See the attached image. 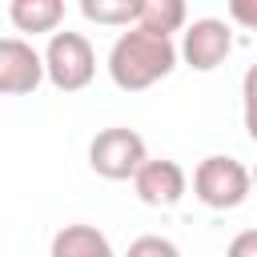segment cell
Listing matches in <instances>:
<instances>
[{
    "label": "cell",
    "instance_id": "cell-16",
    "mask_svg": "<svg viewBox=\"0 0 257 257\" xmlns=\"http://www.w3.org/2000/svg\"><path fill=\"white\" fill-rule=\"evenodd\" d=\"M245 133L257 141V104H249V108H245Z\"/></svg>",
    "mask_w": 257,
    "mask_h": 257
},
{
    "label": "cell",
    "instance_id": "cell-1",
    "mask_svg": "<svg viewBox=\"0 0 257 257\" xmlns=\"http://www.w3.org/2000/svg\"><path fill=\"white\" fill-rule=\"evenodd\" d=\"M177 68V44L145 28H128L108 48V76L124 92H145Z\"/></svg>",
    "mask_w": 257,
    "mask_h": 257
},
{
    "label": "cell",
    "instance_id": "cell-10",
    "mask_svg": "<svg viewBox=\"0 0 257 257\" xmlns=\"http://www.w3.org/2000/svg\"><path fill=\"white\" fill-rule=\"evenodd\" d=\"M185 16H189V12H185L181 0H145V4H141V20H137V28L173 40V32H181Z\"/></svg>",
    "mask_w": 257,
    "mask_h": 257
},
{
    "label": "cell",
    "instance_id": "cell-14",
    "mask_svg": "<svg viewBox=\"0 0 257 257\" xmlns=\"http://www.w3.org/2000/svg\"><path fill=\"white\" fill-rule=\"evenodd\" d=\"M229 16H233L237 24H245V28L257 32V0H233V4H229Z\"/></svg>",
    "mask_w": 257,
    "mask_h": 257
},
{
    "label": "cell",
    "instance_id": "cell-17",
    "mask_svg": "<svg viewBox=\"0 0 257 257\" xmlns=\"http://www.w3.org/2000/svg\"><path fill=\"white\" fill-rule=\"evenodd\" d=\"M253 185H257V169H253Z\"/></svg>",
    "mask_w": 257,
    "mask_h": 257
},
{
    "label": "cell",
    "instance_id": "cell-15",
    "mask_svg": "<svg viewBox=\"0 0 257 257\" xmlns=\"http://www.w3.org/2000/svg\"><path fill=\"white\" fill-rule=\"evenodd\" d=\"M241 96H245V108L257 104V64L245 68V76H241Z\"/></svg>",
    "mask_w": 257,
    "mask_h": 257
},
{
    "label": "cell",
    "instance_id": "cell-4",
    "mask_svg": "<svg viewBox=\"0 0 257 257\" xmlns=\"http://www.w3.org/2000/svg\"><path fill=\"white\" fill-rule=\"evenodd\" d=\"M44 68H48L52 88L80 92L96 76V52L80 32H52V40L44 48Z\"/></svg>",
    "mask_w": 257,
    "mask_h": 257
},
{
    "label": "cell",
    "instance_id": "cell-11",
    "mask_svg": "<svg viewBox=\"0 0 257 257\" xmlns=\"http://www.w3.org/2000/svg\"><path fill=\"white\" fill-rule=\"evenodd\" d=\"M141 4L145 0H80V16L92 20V24H112V28H137L141 20Z\"/></svg>",
    "mask_w": 257,
    "mask_h": 257
},
{
    "label": "cell",
    "instance_id": "cell-6",
    "mask_svg": "<svg viewBox=\"0 0 257 257\" xmlns=\"http://www.w3.org/2000/svg\"><path fill=\"white\" fill-rule=\"evenodd\" d=\"M229 52H233V32H229L225 20L205 16V20H193V24L185 28L181 56H185L189 68H197V72H213Z\"/></svg>",
    "mask_w": 257,
    "mask_h": 257
},
{
    "label": "cell",
    "instance_id": "cell-2",
    "mask_svg": "<svg viewBox=\"0 0 257 257\" xmlns=\"http://www.w3.org/2000/svg\"><path fill=\"white\" fill-rule=\"evenodd\" d=\"M88 165L96 177L104 181H128L137 177L145 165H149V153H145V137L116 124V128H100L88 145Z\"/></svg>",
    "mask_w": 257,
    "mask_h": 257
},
{
    "label": "cell",
    "instance_id": "cell-8",
    "mask_svg": "<svg viewBox=\"0 0 257 257\" xmlns=\"http://www.w3.org/2000/svg\"><path fill=\"white\" fill-rule=\"evenodd\" d=\"M52 257H116L96 225H64L52 237Z\"/></svg>",
    "mask_w": 257,
    "mask_h": 257
},
{
    "label": "cell",
    "instance_id": "cell-13",
    "mask_svg": "<svg viewBox=\"0 0 257 257\" xmlns=\"http://www.w3.org/2000/svg\"><path fill=\"white\" fill-rule=\"evenodd\" d=\"M225 257H257V229H245L229 241V253Z\"/></svg>",
    "mask_w": 257,
    "mask_h": 257
},
{
    "label": "cell",
    "instance_id": "cell-9",
    "mask_svg": "<svg viewBox=\"0 0 257 257\" xmlns=\"http://www.w3.org/2000/svg\"><path fill=\"white\" fill-rule=\"evenodd\" d=\"M8 16L20 32H52L64 20V4L60 0H12Z\"/></svg>",
    "mask_w": 257,
    "mask_h": 257
},
{
    "label": "cell",
    "instance_id": "cell-3",
    "mask_svg": "<svg viewBox=\"0 0 257 257\" xmlns=\"http://www.w3.org/2000/svg\"><path fill=\"white\" fill-rule=\"evenodd\" d=\"M253 189V173L237 157H205L193 173V193L209 209H237Z\"/></svg>",
    "mask_w": 257,
    "mask_h": 257
},
{
    "label": "cell",
    "instance_id": "cell-5",
    "mask_svg": "<svg viewBox=\"0 0 257 257\" xmlns=\"http://www.w3.org/2000/svg\"><path fill=\"white\" fill-rule=\"evenodd\" d=\"M44 76H48L44 56H40L28 40H20V36H4V40H0V92H4V96L36 92Z\"/></svg>",
    "mask_w": 257,
    "mask_h": 257
},
{
    "label": "cell",
    "instance_id": "cell-7",
    "mask_svg": "<svg viewBox=\"0 0 257 257\" xmlns=\"http://www.w3.org/2000/svg\"><path fill=\"white\" fill-rule=\"evenodd\" d=\"M133 185H137V197H141L145 205H153V209H173V205L185 197V189H189L185 169H181L177 161H169V157L149 161V165L133 177Z\"/></svg>",
    "mask_w": 257,
    "mask_h": 257
},
{
    "label": "cell",
    "instance_id": "cell-12",
    "mask_svg": "<svg viewBox=\"0 0 257 257\" xmlns=\"http://www.w3.org/2000/svg\"><path fill=\"white\" fill-rule=\"evenodd\" d=\"M124 257H181V249L169 241V237H157V233H145L128 245Z\"/></svg>",
    "mask_w": 257,
    "mask_h": 257
}]
</instances>
